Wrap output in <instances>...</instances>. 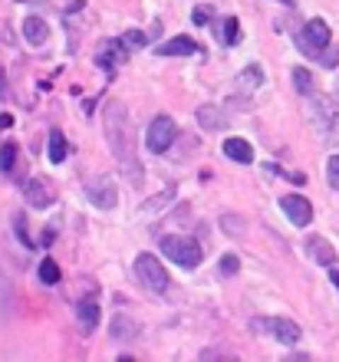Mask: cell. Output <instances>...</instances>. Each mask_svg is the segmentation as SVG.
Here are the masks:
<instances>
[{"label": "cell", "mask_w": 339, "mask_h": 362, "mask_svg": "<svg viewBox=\"0 0 339 362\" xmlns=\"http://www.w3.org/2000/svg\"><path fill=\"white\" fill-rule=\"evenodd\" d=\"M105 139H109V148L115 152V162H119V172L132 185H142V165H139V152H135V139H132V119H129V109L122 103H109L105 105Z\"/></svg>", "instance_id": "6da1fadb"}, {"label": "cell", "mask_w": 339, "mask_h": 362, "mask_svg": "<svg viewBox=\"0 0 339 362\" xmlns=\"http://www.w3.org/2000/svg\"><path fill=\"white\" fill-rule=\"evenodd\" d=\"M161 254L171 260V264H178L185 270H195L201 264V244L195 238H181V234H168V238H161Z\"/></svg>", "instance_id": "7a4b0ae2"}, {"label": "cell", "mask_w": 339, "mask_h": 362, "mask_svg": "<svg viewBox=\"0 0 339 362\" xmlns=\"http://www.w3.org/2000/svg\"><path fill=\"white\" fill-rule=\"evenodd\" d=\"M135 276H139V284L155 296H165L171 286V276L165 274V264H161L155 254H139V257H135Z\"/></svg>", "instance_id": "3957f363"}, {"label": "cell", "mask_w": 339, "mask_h": 362, "mask_svg": "<svg viewBox=\"0 0 339 362\" xmlns=\"http://www.w3.org/2000/svg\"><path fill=\"white\" fill-rule=\"evenodd\" d=\"M326 47H330V27H326V20H310L306 27L297 33V49H300L303 57L310 59H320L323 53H326Z\"/></svg>", "instance_id": "277c9868"}, {"label": "cell", "mask_w": 339, "mask_h": 362, "mask_svg": "<svg viewBox=\"0 0 339 362\" xmlns=\"http://www.w3.org/2000/svg\"><path fill=\"white\" fill-rule=\"evenodd\" d=\"M175 139H178V125H175V119H171V115H155L151 125H149V132H145L149 152L165 155L171 145H175Z\"/></svg>", "instance_id": "5b68a950"}, {"label": "cell", "mask_w": 339, "mask_h": 362, "mask_svg": "<svg viewBox=\"0 0 339 362\" xmlns=\"http://www.w3.org/2000/svg\"><path fill=\"white\" fill-rule=\"evenodd\" d=\"M83 188H86V198L93 201L96 208L109 211V208H115V204H119V188H115V181L105 178V175H96V178H89Z\"/></svg>", "instance_id": "8992f818"}, {"label": "cell", "mask_w": 339, "mask_h": 362, "mask_svg": "<svg viewBox=\"0 0 339 362\" xmlns=\"http://www.w3.org/2000/svg\"><path fill=\"white\" fill-rule=\"evenodd\" d=\"M254 329H264V333H270L277 343H287V346H293V343H300V336H303V329L293 320H287V316H270V320H257L254 323Z\"/></svg>", "instance_id": "52a82bcc"}, {"label": "cell", "mask_w": 339, "mask_h": 362, "mask_svg": "<svg viewBox=\"0 0 339 362\" xmlns=\"http://www.w3.org/2000/svg\"><path fill=\"white\" fill-rule=\"evenodd\" d=\"M280 208H283V214L290 218V224H297V228H306L313 221V208L303 194H287V198L280 201Z\"/></svg>", "instance_id": "ba28073f"}, {"label": "cell", "mask_w": 339, "mask_h": 362, "mask_svg": "<svg viewBox=\"0 0 339 362\" xmlns=\"http://www.w3.org/2000/svg\"><path fill=\"white\" fill-rule=\"evenodd\" d=\"M23 194H27V201L37 211H47L50 204H53V188L47 185V178H43V175H33V178H27V185H23Z\"/></svg>", "instance_id": "9c48e42d"}, {"label": "cell", "mask_w": 339, "mask_h": 362, "mask_svg": "<svg viewBox=\"0 0 339 362\" xmlns=\"http://www.w3.org/2000/svg\"><path fill=\"white\" fill-rule=\"evenodd\" d=\"M155 53H159V57H195V53H198V43L191 37H171V40H165L161 47H155Z\"/></svg>", "instance_id": "30bf717a"}, {"label": "cell", "mask_w": 339, "mask_h": 362, "mask_svg": "<svg viewBox=\"0 0 339 362\" xmlns=\"http://www.w3.org/2000/svg\"><path fill=\"white\" fill-rule=\"evenodd\" d=\"M125 40H109V43H103V53L96 57V63L99 66H105V69H113V66H119V63H125L129 59V47H122Z\"/></svg>", "instance_id": "8fae6325"}, {"label": "cell", "mask_w": 339, "mask_h": 362, "mask_svg": "<svg viewBox=\"0 0 339 362\" xmlns=\"http://www.w3.org/2000/svg\"><path fill=\"white\" fill-rule=\"evenodd\" d=\"M139 323L135 320H129L125 313L113 316V326H109V336H113L115 343H132V339H139Z\"/></svg>", "instance_id": "7c38bea8"}, {"label": "cell", "mask_w": 339, "mask_h": 362, "mask_svg": "<svg viewBox=\"0 0 339 362\" xmlns=\"http://www.w3.org/2000/svg\"><path fill=\"white\" fill-rule=\"evenodd\" d=\"M198 125L205 129V132H221V129H227V115L211 103L198 105Z\"/></svg>", "instance_id": "4fadbf2b"}, {"label": "cell", "mask_w": 339, "mask_h": 362, "mask_svg": "<svg viewBox=\"0 0 339 362\" xmlns=\"http://www.w3.org/2000/svg\"><path fill=\"white\" fill-rule=\"evenodd\" d=\"M306 250H310V257L316 260L320 267H336V250H333L330 240L310 238V240H306Z\"/></svg>", "instance_id": "5bb4252c"}, {"label": "cell", "mask_w": 339, "mask_h": 362, "mask_svg": "<svg viewBox=\"0 0 339 362\" xmlns=\"http://www.w3.org/2000/svg\"><path fill=\"white\" fill-rule=\"evenodd\" d=\"M23 40H27L30 47H43L50 40V27L43 17H27L23 20Z\"/></svg>", "instance_id": "9a60e30c"}, {"label": "cell", "mask_w": 339, "mask_h": 362, "mask_svg": "<svg viewBox=\"0 0 339 362\" xmlns=\"http://www.w3.org/2000/svg\"><path fill=\"white\" fill-rule=\"evenodd\" d=\"M224 155L237 165L254 162V148H251V142H244V139H224Z\"/></svg>", "instance_id": "2e32d148"}, {"label": "cell", "mask_w": 339, "mask_h": 362, "mask_svg": "<svg viewBox=\"0 0 339 362\" xmlns=\"http://www.w3.org/2000/svg\"><path fill=\"white\" fill-rule=\"evenodd\" d=\"M76 316H79V326H83L86 333H93L96 323H99V303H96L93 296H89V300H79V306H76Z\"/></svg>", "instance_id": "e0dca14e"}, {"label": "cell", "mask_w": 339, "mask_h": 362, "mask_svg": "<svg viewBox=\"0 0 339 362\" xmlns=\"http://www.w3.org/2000/svg\"><path fill=\"white\" fill-rule=\"evenodd\" d=\"M67 155H69V142L63 139V132H59V129H53V132H50V162H53V165L67 162Z\"/></svg>", "instance_id": "ac0fdd59"}, {"label": "cell", "mask_w": 339, "mask_h": 362, "mask_svg": "<svg viewBox=\"0 0 339 362\" xmlns=\"http://www.w3.org/2000/svg\"><path fill=\"white\" fill-rule=\"evenodd\" d=\"M37 276H40V284H47V286L59 284V264L53 257H43L37 267Z\"/></svg>", "instance_id": "d6986e66"}, {"label": "cell", "mask_w": 339, "mask_h": 362, "mask_svg": "<svg viewBox=\"0 0 339 362\" xmlns=\"http://www.w3.org/2000/svg\"><path fill=\"white\" fill-rule=\"evenodd\" d=\"M13 162H17V142H4L0 145V172L10 175L13 172Z\"/></svg>", "instance_id": "ffe728a7"}, {"label": "cell", "mask_w": 339, "mask_h": 362, "mask_svg": "<svg viewBox=\"0 0 339 362\" xmlns=\"http://www.w3.org/2000/svg\"><path fill=\"white\" fill-rule=\"evenodd\" d=\"M293 86H297V93L300 95H310L313 93V76L306 66H297L293 69Z\"/></svg>", "instance_id": "44dd1931"}, {"label": "cell", "mask_w": 339, "mask_h": 362, "mask_svg": "<svg viewBox=\"0 0 339 362\" xmlns=\"http://www.w3.org/2000/svg\"><path fill=\"white\" fill-rule=\"evenodd\" d=\"M13 230H17V240L23 244V247H33V238H30L27 218H23V214H13Z\"/></svg>", "instance_id": "7402d4cb"}, {"label": "cell", "mask_w": 339, "mask_h": 362, "mask_svg": "<svg viewBox=\"0 0 339 362\" xmlns=\"http://www.w3.org/2000/svg\"><path fill=\"white\" fill-rule=\"evenodd\" d=\"M221 228H224L231 238H241V234H244V221L234 218V214H224V218H221Z\"/></svg>", "instance_id": "603a6c76"}, {"label": "cell", "mask_w": 339, "mask_h": 362, "mask_svg": "<svg viewBox=\"0 0 339 362\" xmlns=\"http://www.w3.org/2000/svg\"><path fill=\"white\" fill-rule=\"evenodd\" d=\"M237 33H241V23H237V17H227L224 20V47H234L237 43Z\"/></svg>", "instance_id": "cb8c5ba5"}, {"label": "cell", "mask_w": 339, "mask_h": 362, "mask_svg": "<svg viewBox=\"0 0 339 362\" xmlns=\"http://www.w3.org/2000/svg\"><path fill=\"white\" fill-rule=\"evenodd\" d=\"M122 40H125V47H129V49H142L145 43H149V37H145L142 30H125Z\"/></svg>", "instance_id": "d4e9b609"}, {"label": "cell", "mask_w": 339, "mask_h": 362, "mask_svg": "<svg viewBox=\"0 0 339 362\" xmlns=\"http://www.w3.org/2000/svg\"><path fill=\"white\" fill-rule=\"evenodd\" d=\"M175 198V185L171 188H165L161 194H155V198H149L145 201V211H155V208H161V204H168V201Z\"/></svg>", "instance_id": "484cf974"}, {"label": "cell", "mask_w": 339, "mask_h": 362, "mask_svg": "<svg viewBox=\"0 0 339 362\" xmlns=\"http://www.w3.org/2000/svg\"><path fill=\"white\" fill-rule=\"evenodd\" d=\"M237 270H241V260H237L234 254H224V260H221V274H224V276H234Z\"/></svg>", "instance_id": "4316f807"}, {"label": "cell", "mask_w": 339, "mask_h": 362, "mask_svg": "<svg viewBox=\"0 0 339 362\" xmlns=\"http://www.w3.org/2000/svg\"><path fill=\"white\" fill-rule=\"evenodd\" d=\"M326 175H330V185L339 191V155H330V162H326Z\"/></svg>", "instance_id": "83f0119b"}, {"label": "cell", "mask_w": 339, "mask_h": 362, "mask_svg": "<svg viewBox=\"0 0 339 362\" xmlns=\"http://www.w3.org/2000/svg\"><path fill=\"white\" fill-rule=\"evenodd\" d=\"M207 17H211V7H198V10H195V17H191V20H195L198 27H207V23H211V20H207Z\"/></svg>", "instance_id": "f1b7e54d"}, {"label": "cell", "mask_w": 339, "mask_h": 362, "mask_svg": "<svg viewBox=\"0 0 339 362\" xmlns=\"http://www.w3.org/2000/svg\"><path fill=\"white\" fill-rule=\"evenodd\" d=\"M323 59V66H336V63H339V49L336 47H326V57H320Z\"/></svg>", "instance_id": "f546056e"}, {"label": "cell", "mask_w": 339, "mask_h": 362, "mask_svg": "<svg viewBox=\"0 0 339 362\" xmlns=\"http://www.w3.org/2000/svg\"><path fill=\"white\" fill-rule=\"evenodd\" d=\"M330 135L339 139V93H336V99H333V132Z\"/></svg>", "instance_id": "4dcf8cb0"}, {"label": "cell", "mask_w": 339, "mask_h": 362, "mask_svg": "<svg viewBox=\"0 0 339 362\" xmlns=\"http://www.w3.org/2000/svg\"><path fill=\"white\" fill-rule=\"evenodd\" d=\"M10 125H13V115L4 112V115H0V129H10Z\"/></svg>", "instance_id": "1f68e13d"}, {"label": "cell", "mask_w": 339, "mask_h": 362, "mask_svg": "<svg viewBox=\"0 0 339 362\" xmlns=\"http://www.w3.org/2000/svg\"><path fill=\"white\" fill-rule=\"evenodd\" d=\"M330 280H333V284L339 286V270H333V274H330Z\"/></svg>", "instance_id": "d6a6232c"}, {"label": "cell", "mask_w": 339, "mask_h": 362, "mask_svg": "<svg viewBox=\"0 0 339 362\" xmlns=\"http://www.w3.org/2000/svg\"><path fill=\"white\" fill-rule=\"evenodd\" d=\"M277 4H287V7H297V0H277Z\"/></svg>", "instance_id": "836d02e7"}]
</instances>
